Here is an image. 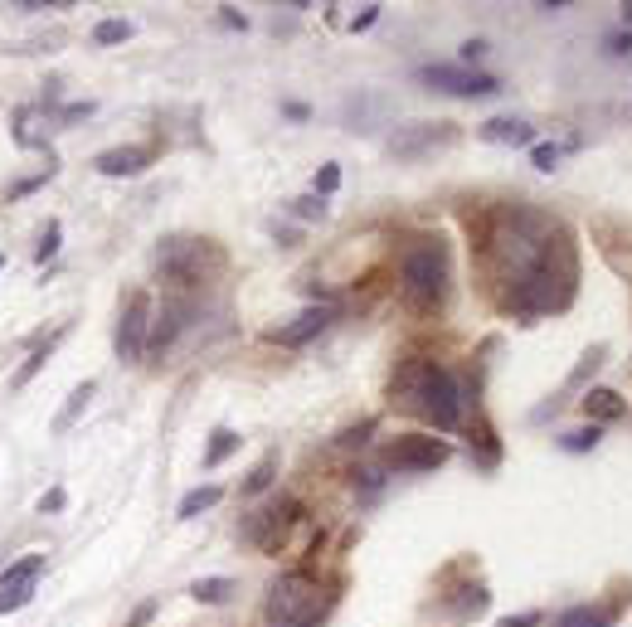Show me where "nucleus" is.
Listing matches in <instances>:
<instances>
[{
  "label": "nucleus",
  "instance_id": "f257e3e1",
  "mask_svg": "<svg viewBox=\"0 0 632 627\" xmlns=\"http://www.w3.org/2000/svg\"><path fill=\"white\" fill-rule=\"evenodd\" d=\"M486 263L501 282V311L511 317H545L574 301L579 263L569 228L540 210L511 204L506 214H496L486 234Z\"/></svg>",
  "mask_w": 632,
  "mask_h": 627
},
{
  "label": "nucleus",
  "instance_id": "f03ea898",
  "mask_svg": "<svg viewBox=\"0 0 632 627\" xmlns=\"http://www.w3.org/2000/svg\"><path fill=\"white\" fill-rule=\"evenodd\" d=\"M395 394L409 414L428 418L438 433H452L462 424V390L443 365H433V360H409V365H399Z\"/></svg>",
  "mask_w": 632,
  "mask_h": 627
},
{
  "label": "nucleus",
  "instance_id": "7ed1b4c3",
  "mask_svg": "<svg viewBox=\"0 0 632 627\" xmlns=\"http://www.w3.org/2000/svg\"><path fill=\"white\" fill-rule=\"evenodd\" d=\"M399 282H404V297H409L414 311H438L448 297V282H452V268H448V244L443 238H419L399 263Z\"/></svg>",
  "mask_w": 632,
  "mask_h": 627
},
{
  "label": "nucleus",
  "instance_id": "20e7f679",
  "mask_svg": "<svg viewBox=\"0 0 632 627\" xmlns=\"http://www.w3.org/2000/svg\"><path fill=\"white\" fill-rule=\"evenodd\" d=\"M316 603H321V588H316V578L312 574H282L278 584H272V594H268V627H307L312 623V613H316Z\"/></svg>",
  "mask_w": 632,
  "mask_h": 627
},
{
  "label": "nucleus",
  "instance_id": "39448f33",
  "mask_svg": "<svg viewBox=\"0 0 632 627\" xmlns=\"http://www.w3.org/2000/svg\"><path fill=\"white\" fill-rule=\"evenodd\" d=\"M205 263L209 268L224 263L205 238H165L161 244V273L175 277V282H200V277H205Z\"/></svg>",
  "mask_w": 632,
  "mask_h": 627
},
{
  "label": "nucleus",
  "instance_id": "423d86ee",
  "mask_svg": "<svg viewBox=\"0 0 632 627\" xmlns=\"http://www.w3.org/2000/svg\"><path fill=\"white\" fill-rule=\"evenodd\" d=\"M452 457V448L443 438H423V433H409V438H395L385 452V462L395 467V472H433V467H443Z\"/></svg>",
  "mask_w": 632,
  "mask_h": 627
},
{
  "label": "nucleus",
  "instance_id": "0eeeda50",
  "mask_svg": "<svg viewBox=\"0 0 632 627\" xmlns=\"http://www.w3.org/2000/svg\"><path fill=\"white\" fill-rule=\"evenodd\" d=\"M419 78L438 93H452V98H486V93L501 88L492 74H476V68H462V64H423Z\"/></svg>",
  "mask_w": 632,
  "mask_h": 627
},
{
  "label": "nucleus",
  "instance_id": "6e6552de",
  "mask_svg": "<svg viewBox=\"0 0 632 627\" xmlns=\"http://www.w3.org/2000/svg\"><path fill=\"white\" fill-rule=\"evenodd\" d=\"M297 521H302V506H297V501H278V506H268V511H254V515H248L244 535L254 540L263 554H272L282 540H288V530H292Z\"/></svg>",
  "mask_w": 632,
  "mask_h": 627
},
{
  "label": "nucleus",
  "instance_id": "1a4fd4ad",
  "mask_svg": "<svg viewBox=\"0 0 632 627\" xmlns=\"http://www.w3.org/2000/svg\"><path fill=\"white\" fill-rule=\"evenodd\" d=\"M147 336H151V297L137 292L132 301H127L122 321H117V355H122V360H141Z\"/></svg>",
  "mask_w": 632,
  "mask_h": 627
},
{
  "label": "nucleus",
  "instance_id": "9d476101",
  "mask_svg": "<svg viewBox=\"0 0 632 627\" xmlns=\"http://www.w3.org/2000/svg\"><path fill=\"white\" fill-rule=\"evenodd\" d=\"M40 569H44V554H25V560L10 564L5 578H0V613L25 608V603L34 598V578H40Z\"/></svg>",
  "mask_w": 632,
  "mask_h": 627
},
{
  "label": "nucleus",
  "instance_id": "9b49d317",
  "mask_svg": "<svg viewBox=\"0 0 632 627\" xmlns=\"http://www.w3.org/2000/svg\"><path fill=\"white\" fill-rule=\"evenodd\" d=\"M458 137L448 122H409L399 131V137H389V156H399V161H414V156L433 151V147H448V141Z\"/></svg>",
  "mask_w": 632,
  "mask_h": 627
},
{
  "label": "nucleus",
  "instance_id": "f8f14e48",
  "mask_svg": "<svg viewBox=\"0 0 632 627\" xmlns=\"http://www.w3.org/2000/svg\"><path fill=\"white\" fill-rule=\"evenodd\" d=\"M326 321H331V311H326V307H312V311H302L292 327H272L268 341H278V345H307L312 336L326 331Z\"/></svg>",
  "mask_w": 632,
  "mask_h": 627
},
{
  "label": "nucleus",
  "instance_id": "ddd939ff",
  "mask_svg": "<svg viewBox=\"0 0 632 627\" xmlns=\"http://www.w3.org/2000/svg\"><path fill=\"white\" fill-rule=\"evenodd\" d=\"M185 301H161V311L151 317V336H147V351H165V345L181 336V327H185Z\"/></svg>",
  "mask_w": 632,
  "mask_h": 627
},
{
  "label": "nucleus",
  "instance_id": "4468645a",
  "mask_svg": "<svg viewBox=\"0 0 632 627\" xmlns=\"http://www.w3.org/2000/svg\"><path fill=\"white\" fill-rule=\"evenodd\" d=\"M147 161H151V151H141V147H117V151H102L93 166H98L102 175H141V171H147Z\"/></svg>",
  "mask_w": 632,
  "mask_h": 627
},
{
  "label": "nucleus",
  "instance_id": "2eb2a0df",
  "mask_svg": "<svg viewBox=\"0 0 632 627\" xmlns=\"http://www.w3.org/2000/svg\"><path fill=\"white\" fill-rule=\"evenodd\" d=\"M579 404H583V414H589L593 424H613V418L628 414V399H623L618 390H589Z\"/></svg>",
  "mask_w": 632,
  "mask_h": 627
},
{
  "label": "nucleus",
  "instance_id": "dca6fc26",
  "mask_svg": "<svg viewBox=\"0 0 632 627\" xmlns=\"http://www.w3.org/2000/svg\"><path fill=\"white\" fill-rule=\"evenodd\" d=\"M535 137V127L516 122V117H492V122L482 127V141H511V147H526Z\"/></svg>",
  "mask_w": 632,
  "mask_h": 627
},
{
  "label": "nucleus",
  "instance_id": "f3484780",
  "mask_svg": "<svg viewBox=\"0 0 632 627\" xmlns=\"http://www.w3.org/2000/svg\"><path fill=\"white\" fill-rule=\"evenodd\" d=\"M613 618H618L613 608H589V603H579V608H569L555 627H613Z\"/></svg>",
  "mask_w": 632,
  "mask_h": 627
},
{
  "label": "nucleus",
  "instance_id": "a211bd4d",
  "mask_svg": "<svg viewBox=\"0 0 632 627\" xmlns=\"http://www.w3.org/2000/svg\"><path fill=\"white\" fill-rule=\"evenodd\" d=\"M219 497H224L219 487H195V491H185V501L175 506V515H181V521H195V515H200V511H209V506L219 501Z\"/></svg>",
  "mask_w": 632,
  "mask_h": 627
},
{
  "label": "nucleus",
  "instance_id": "6ab92c4d",
  "mask_svg": "<svg viewBox=\"0 0 632 627\" xmlns=\"http://www.w3.org/2000/svg\"><path fill=\"white\" fill-rule=\"evenodd\" d=\"M229 594H234V578H195V588H190L195 603H224Z\"/></svg>",
  "mask_w": 632,
  "mask_h": 627
},
{
  "label": "nucleus",
  "instance_id": "aec40b11",
  "mask_svg": "<svg viewBox=\"0 0 632 627\" xmlns=\"http://www.w3.org/2000/svg\"><path fill=\"white\" fill-rule=\"evenodd\" d=\"M599 438H603V428L589 424V428L565 433V438H559V448H565V452H593V448H599Z\"/></svg>",
  "mask_w": 632,
  "mask_h": 627
},
{
  "label": "nucleus",
  "instance_id": "412c9836",
  "mask_svg": "<svg viewBox=\"0 0 632 627\" xmlns=\"http://www.w3.org/2000/svg\"><path fill=\"white\" fill-rule=\"evenodd\" d=\"M88 399H93V384H78V390L68 394V404H64V414H58V424H54V428H58V433L74 428V418L83 414V404H88Z\"/></svg>",
  "mask_w": 632,
  "mask_h": 627
},
{
  "label": "nucleus",
  "instance_id": "4be33fe9",
  "mask_svg": "<svg viewBox=\"0 0 632 627\" xmlns=\"http://www.w3.org/2000/svg\"><path fill=\"white\" fill-rule=\"evenodd\" d=\"M234 448H238V438H234V433H229V428H214V443H209V452H205V467H219Z\"/></svg>",
  "mask_w": 632,
  "mask_h": 627
},
{
  "label": "nucleus",
  "instance_id": "5701e85b",
  "mask_svg": "<svg viewBox=\"0 0 632 627\" xmlns=\"http://www.w3.org/2000/svg\"><path fill=\"white\" fill-rule=\"evenodd\" d=\"M93 40L98 44H122V40H132V25H127V20H102V25L93 30Z\"/></svg>",
  "mask_w": 632,
  "mask_h": 627
},
{
  "label": "nucleus",
  "instance_id": "b1692460",
  "mask_svg": "<svg viewBox=\"0 0 632 627\" xmlns=\"http://www.w3.org/2000/svg\"><path fill=\"white\" fill-rule=\"evenodd\" d=\"M272 472H278V452H268L263 462L254 467V472H248V481H244V491H263L268 481H272Z\"/></svg>",
  "mask_w": 632,
  "mask_h": 627
},
{
  "label": "nucleus",
  "instance_id": "393cba45",
  "mask_svg": "<svg viewBox=\"0 0 632 627\" xmlns=\"http://www.w3.org/2000/svg\"><path fill=\"white\" fill-rule=\"evenodd\" d=\"M486 598H492V594H486V584H472V588H462V598H458V613H462V618H467V613L476 618V613L486 608Z\"/></svg>",
  "mask_w": 632,
  "mask_h": 627
},
{
  "label": "nucleus",
  "instance_id": "a878e982",
  "mask_svg": "<svg viewBox=\"0 0 632 627\" xmlns=\"http://www.w3.org/2000/svg\"><path fill=\"white\" fill-rule=\"evenodd\" d=\"M341 185V166H321L316 171V195H336Z\"/></svg>",
  "mask_w": 632,
  "mask_h": 627
},
{
  "label": "nucleus",
  "instance_id": "bb28decb",
  "mask_svg": "<svg viewBox=\"0 0 632 627\" xmlns=\"http://www.w3.org/2000/svg\"><path fill=\"white\" fill-rule=\"evenodd\" d=\"M530 161L540 166V171H555V161H559V147H555V141H540V147L530 151Z\"/></svg>",
  "mask_w": 632,
  "mask_h": 627
},
{
  "label": "nucleus",
  "instance_id": "cd10ccee",
  "mask_svg": "<svg viewBox=\"0 0 632 627\" xmlns=\"http://www.w3.org/2000/svg\"><path fill=\"white\" fill-rule=\"evenodd\" d=\"M292 210L302 214V219H321V214H326V204H321V195H302V200H292Z\"/></svg>",
  "mask_w": 632,
  "mask_h": 627
},
{
  "label": "nucleus",
  "instance_id": "c85d7f7f",
  "mask_svg": "<svg viewBox=\"0 0 632 627\" xmlns=\"http://www.w3.org/2000/svg\"><path fill=\"white\" fill-rule=\"evenodd\" d=\"M58 238H64V228H58V224H49V228H44V244H40V253H34V258H54V253H58Z\"/></svg>",
  "mask_w": 632,
  "mask_h": 627
},
{
  "label": "nucleus",
  "instance_id": "c756f323",
  "mask_svg": "<svg viewBox=\"0 0 632 627\" xmlns=\"http://www.w3.org/2000/svg\"><path fill=\"white\" fill-rule=\"evenodd\" d=\"M375 20H379V5H365V10H361V15H355V20H351V30H355V34H365L369 25H375Z\"/></svg>",
  "mask_w": 632,
  "mask_h": 627
},
{
  "label": "nucleus",
  "instance_id": "7c9ffc66",
  "mask_svg": "<svg viewBox=\"0 0 632 627\" xmlns=\"http://www.w3.org/2000/svg\"><path fill=\"white\" fill-rule=\"evenodd\" d=\"M486 54V40H467L462 44V64H472V58H482Z\"/></svg>",
  "mask_w": 632,
  "mask_h": 627
},
{
  "label": "nucleus",
  "instance_id": "2f4dec72",
  "mask_svg": "<svg viewBox=\"0 0 632 627\" xmlns=\"http://www.w3.org/2000/svg\"><path fill=\"white\" fill-rule=\"evenodd\" d=\"M535 623H540V613H516V618H506L501 627H535Z\"/></svg>",
  "mask_w": 632,
  "mask_h": 627
},
{
  "label": "nucleus",
  "instance_id": "473e14b6",
  "mask_svg": "<svg viewBox=\"0 0 632 627\" xmlns=\"http://www.w3.org/2000/svg\"><path fill=\"white\" fill-rule=\"evenodd\" d=\"M608 49H613V54H632V34H613V40H608Z\"/></svg>",
  "mask_w": 632,
  "mask_h": 627
},
{
  "label": "nucleus",
  "instance_id": "72a5a7b5",
  "mask_svg": "<svg viewBox=\"0 0 632 627\" xmlns=\"http://www.w3.org/2000/svg\"><path fill=\"white\" fill-rule=\"evenodd\" d=\"M369 428H375V424H361V428H351V433H345L341 443H345V448H355V443H365V433H369Z\"/></svg>",
  "mask_w": 632,
  "mask_h": 627
},
{
  "label": "nucleus",
  "instance_id": "f704fd0d",
  "mask_svg": "<svg viewBox=\"0 0 632 627\" xmlns=\"http://www.w3.org/2000/svg\"><path fill=\"white\" fill-rule=\"evenodd\" d=\"M623 20H632V5H623Z\"/></svg>",
  "mask_w": 632,
  "mask_h": 627
},
{
  "label": "nucleus",
  "instance_id": "c9c22d12",
  "mask_svg": "<svg viewBox=\"0 0 632 627\" xmlns=\"http://www.w3.org/2000/svg\"><path fill=\"white\" fill-rule=\"evenodd\" d=\"M0 268H5V258H0Z\"/></svg>",
  "mask_w": 632,
  "mask_h": 627
}]
</instances>
